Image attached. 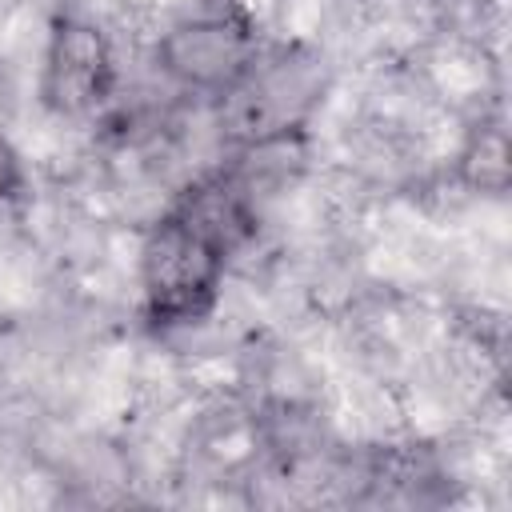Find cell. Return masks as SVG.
Returning <instances> with one entry per match:
<instances>
[{"label": "cell", "instance_id": "obj_3", "mask_svg": "<svg viewBox=\"0 0 512 512\" xmlns=\"http://www.w3.org/2000/svg\"><path fill=\"white\" fill-rule=\"evenodd\" d=\"M256 56H260V36L252 20L228 4L196 8L180 16L176 24H168V32L156 44L160 68L180 88L208 96L228 92Z\"/></svg>", "mask_w": 512, "mask_h": 512}, {"label": "cell", "instance_id": "obj_2", "mask_svg": "<svg viewBox=\"0 0 512 512\" xmlns=\"http://www.w3.org/2000/svg\"><path fill=\"white\" fill-rule=\"evenodd\" d=\"M324 68L308 48H272L248 64V72L220 92V124L244 148L304 128L308 112L320 104Z\"/></svg>", "mask_w": 512, "mask_h": 512}, {"label": "cell", "instance_id": "obj_5", "mask_svg": "<svg viewBox=\"0 0 512 512\" xmlns=\"http://www.w3.org/2000/svg\"><path fill=\"white\" fill-rule=\"evenodd\" d=\"M20 184H24V172H20V156H16V148L8 144V136L0 132V212H4V208L16 200Z\"/></svg>", "mask_w": 512, "mask_h": 512}, {"label": "cell", "instance_id": "obj_1", "mask_svg": "<svg viewBox=\"0 0 512 512\" xmlns=\"http://www.w3.org/2000/svg\"><path fill=\"white\" fill-rule=\"evenodd\" d=\"M228 248L172 204L140 240V296L144 312L160 328L192 324L216 308Z\"/></svg>", "mask_w": 512, "mask_h": 512}, {"label": "cell", "instance_id": "obj_4", "mask_svg": "<svg viewBox=\"0 0 512 512\" xmlns=\"http://www.w3.org/2000/svg\"><path fill=\"white\" fill-rule=\"evenodd\" d=\"M112 84H116V64L108 36L76 16L56 20L40 76L44 108L56 116H92L112 96Z\"/></svg>", "mask_w": 512, "mask_h": 512}]
</instances>
